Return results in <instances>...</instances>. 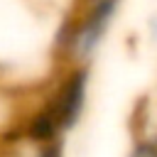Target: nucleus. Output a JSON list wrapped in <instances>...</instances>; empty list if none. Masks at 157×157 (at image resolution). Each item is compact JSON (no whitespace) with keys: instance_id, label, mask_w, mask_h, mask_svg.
Wrapping results in <instances>:
<instances>
[{"instance_id":"obj_2","label":"nucleus","mask_w":157,"mask_h":157,"mask_svg":"<svg viewBox=\"0 0 157 157\" xmlns=\"http://www.w3.org/2000/svg\"><path fill=\"white\" fill-rule=\"evenodd\" d=\"M130 157H157V145H152V142H137Z\"/></svg>"},{"instance_id":"obj_1","label":"nucleus","mask_w":157,"mask_h":157,"mask_svg":"<svg viewBox=\"0 0 157 157\" xmlns=\"http://www.w3.org/2000/svg\"><path fill=\"white\" fill-rule=\"evenodd\" d=\"M47 113L44 105H34L32 98L20 96L0 83V142L29 125H34Z\"/></svg>"}]
</instances>
